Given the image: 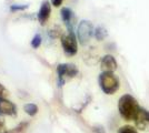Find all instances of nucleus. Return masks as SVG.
I'll return each instance as SVG.
<instances>
[{"label":"nucleus","instance_id":"obj_7","mask_svg":"<svg viewBox=\"0 0 149 133\" xmlns=\"http://www.w3.org/2000/svg\"><path fill=\"white\" fill-rule=\"evenodd\" d=\"M137 127L139 130H149V111L143 108H140L139 112L135 119Z\"/></svg>","mask_w":149,"mask_h":133},{"label":"nucleus","instance_id":"obj_19","mask_svg":"<svg viewBox=\"0 0 149 133\" xmlns=\"http://www.w3.org/2000/svg\"><path fill=\"white\" fill-rule=\"evenodd\" d=\"M27 6H24V7H16V6H13L11 7V10H22V9H26Z\"/></svg>","mask_w":149,"mask_h":133},{"label":"nucleus","instance_id":"obj_10","mask_svg":"<svg viewBox=\"0 0 149 133\" xmlns=\"http://www.w3.org/2000/svg\"><path fill=\"white\" fill-rule=\"evenodd\" d=\"M50 12H51V6H50L48 1H45L41 8H40V10H39V12H38V20L42 25L47 22V20L49 19Z\"/></svg>","mask_w":149,"mask_h":133},{"label":"nucleus","instance_id":"obj_5","mask_svg":"<svg viewBox=\"0 0 149 133\" xmlns=\"http://www.w3.org/2000/svg\"><path fill=\"white\" fill-rule=\"evenodd\" d=\"M61 45L62 49L65 51V53L71 57L74 56L78 51V43H77V39L74 32H68L67 34H63L61 37Z\"/></svg>","mask_w":149,"mask_h":133},{"label":"nucleus","instance_id":"obj_11","mask_svg":"<svg viewBox=\"0 0 149 133\" xmlns=\"http://www.w3.org/2000/svg\"><path fill=\"white\" fill-rule=\"evenodd\" d=\"M93 36H95V38L97 39L98 41H101V40H104V39L107 38V36H108V32L106 30L104 27H97L96 29H95V33H93Z\"/></svg>","mask_w":149,"mask_h":133},{"label":"nucleus","instance_id":"obj_9","mask_svg":"<svg viewBox=\"0 0 149 133\" xmlns=\"http://www.w3.org/2000/svg\"><path fill=\"white\" fill-rule=\"evenodd\" d=\"M101 69H102V72L104 71H109V72H113L115 70L117 69L118 64H117V61L115 57H112L110 54H107L105 57L101 59Z\"/></svg>","mask_w":149,"mask_h":133},{"label":"nucleus","instance_id":"obj_13","mask_svg":"<svg viewBox=\"0 0 149 133\" xmlns=\"http://www.w3.org/2000/svg\"><path fill=\"white\" fill-rule=\"evenodd\" d=\"M27 127H28V123H21L17 127H15L11 131H8L6 133H25L26 130H27Z\"/></svg>","mask_w":149,"mask_h":133},{"label":"nucleus","instance_id":"obj_1","mask_svg":"<svg viewBox=\"0 0 149 133\" xmlns=\"http://www.w3.org/2000/svg\"><path fill=\"white\" fill-rule=\"evenodd\" d=\"M141 107L137 100L130 94H124L118 101V110L125 121H135Z\"/></svg>","mask_w":149,"mask_h":133},{"label":"nucleus","instance_id":"obj_2","mask_svg":"<svg viewBox=\"0 0 149 133\" xmlns=\"http://www.w3.org/2000/svg\"><path fill=\"white\" fill-rule=\"evenodd\" d=\"M99 85L101 90L104 91V93L110 95L115 94L118 91L120 82H119L118 76L113 72L104 71L99 76Z\"/></svg>","mask_w":149,"mask_h":133},{"label":"nucleus","instance_id":"obj_4","mask_svg":"<svg viewBox=\"0 0 149 133\" xmlns=\"http://www.w3.org/2000/svg\"><path fill=\"white\" fill-rule=\"evenodd\" d=\"M95 33V29L93 25L90 21L88 20H82L79 25H78V30H77V34H78V40L82 45L87 44L91 37Z\"/></svg>","mask_w":149,"mask_h":133},{"label":"nucleus","instance_id":"obj_12","mask_svg":"<svg viewBox=\"0 0 149 133\" xmlns=\"http://www.w3.org/2000/svg\"><path fill=\"white\" fill-rule=\"evenodd\" d=\"M24 110H25V112L28 115H30V116H33V115H36L38 112V108L36 104H33V103H28V104H26L25 107H24Z\"/></svg>","mask_w":149,"mask_h":133},{"label":"nucleus","instance_id":"obj_16","mask_svg":"<svg viewBox=\"0 0 149 133\" xmlns=\"http://www.w3.org/2000/svg\"><path fill=\"white\" fill-rule=\"evenodd\" d=\"M8 95H9L8 90L0 83V98H8Z\"/></svg>","mask_w":149,"mask_h":133},{"label":"nucleus","instance_id":"obj_15","mask_svg":"<svg viewBox=\"0 0 149 133\" xmlns=\"http://www.w3.org/2000/svg\"><path fill=\"white\" fill-rule=\"evenodd\" d=\"M41 44V37L39 36V34H36L33 39L31 40V45H32V48H35V49H37L39 48V45Z\"/></svg>","mask_w":149,"mask_h":133},{"label":"nucleus","instance_id":"obj_18","mask_svg":"<svg viewBox=\"0 0 149 133\" xmlns=\"http://www.w3.org/2000/svg\"><path fill=\"white\" fill-rule=\"evenodd\" d=\"M51 2L55 7H60L63 2V0H51Z\"/></svg>","mask_w":149,"mask_h":133},{"label":"nucleus","instance_id":"obj_14","mask_svg":"<svg viewBox=\"0 0 149 133\" xmlns=\"http://www.w3.org/2000/svg\"><path fill=\"white\" fill-rule=\"evenodd\" d=\"M118 133H138L137 130L131 125H123L121 127H119Z\"/></svg>","mask_w":149,"mask_h":133},{"label":"nucleus","instance_id":"obj_8","mask_svg":"<svg viewBox=\"0 0 149 133\" xmlns=\"http://www.w3.org/2000/svg\"><path fill=\"white\" fill-rule=\"evenodd\" d=\"M60 13H61V18L63 20V22L66 23V25H67L69 32H74V20H76L74 11L70 8H62Z\"/></svg>","mask_w":149,"mask_h":133},{"label":"nucleus","instance_id":"obj_3","mask_svg":"<svg viewBox=\"0 0 149 133\" xmlns=\"http://www.w3.org/2000/svg\"><path fill=\"white\" fill-rule=\"evenodd\" d=\"M78 69L72 63H62L57 67V74H58V83L61 87L65 83L77 76Z\"/></svg>","mask_w":149,"mask_h":133},{"label":"nucleus","instance_id":"obj_6","mask_svg":"<svg viewBox=\"0 0 149 133\" xmlns=\"http://www.w3.org/2000/svg\"><path fill=\"white\" fill-rule=\"evenodd\" d=\"M0 115H17V107L16 104L9 101L7 98H0Z\"/></svg>","mask_w":149,"mask_h":133},{"label":"nucleus","instance_id":"obj_17","mask_svg":"<svg viewBox=\"0 0 149 133\" xmlns=\"http://www.w3.org/2000/svg\"><path fill=\"white\" fill-rule=\"evenodd\" d=\"M6 125H5V121L0 118V133H6Z\"/></svg>","mask_w":149,"mask_h":133}]
</instances>
